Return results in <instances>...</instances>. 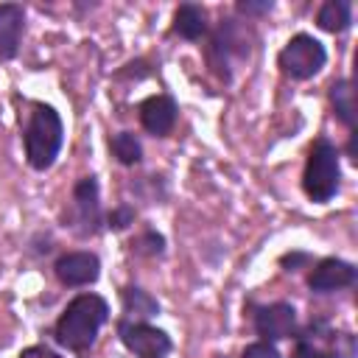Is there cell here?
Masks as SVG:
<instances>
[{
  "label": "cell",
  "instance_id": "obj_1",
  "mask_svg": "<svg viewBox=\"0 0 358 358\" xmlns=\"http://www.w3.org/2000/svg\"><path fill=\"white\" fill-rule=\"evenodd\" d=\"M106 319H109V305L103 296L78 294L67 302V308L56 319L53 336L62 347H67L73 352H84L95 344V336Z\"/></svg>",
  "mask_w": 358,
  "mask_h": 358
},
{
  "label": "cell",
  "instance_id": "obj_2",
  "mask_svg": "<svg viewBox=\"0 0 358 358\" xmlns=\"http://www.w3.org/2000/svg\"><path fill=\"white\" fill-rule=\"evenodd\" d=\"M22 143H25L28 165L34 171H48L56 162L62 143H64V126H62L59 112L48 103H34L31 117L22 131Z\"/></svg>",
  "mask_w": 358,
  "mask_h": 358
},
{
  "label": "cell",
  "instance_id": "obj_3",
  "mask_svg": "<svg viewBox=\"0 0 358 358\" xmlns=\"http://www.w3.org/2000/svg\"><path fill=\"white\" fill-rule=\"evenodd\" d=\"M338 182H341L338 151L327 137H319L308 151V162H305V173H302V190L310 201L324 204L336 196Z\"/></svg>",
  "mask_w": 358,
  "mask_h": 358
},
{
  "label": "cell",
  "instance_id": "obj_4",
  "mask_svg": "<svg viewBox=\"0 0 358 358\" xmlns=\"http://www.w3.org/2000/svg\"><path fill=\"white\" fill-rule=\"evenodd\" d=\"M327 62V50L324 45L310 36V34H296L285 42V48L277 56V64L282 67L285 76H291L294 81H308L313 78Z\"/></svg>",
  "mask_w": 358,
  "mask_h": 358
},
{
  "label": "cell",
  "instance_id": "obj_5",
  "mask_svg": "<svg viewBox=\"0 0 358 358\" xmlns=\"http://www.w3.org/2000/svg\"><path fill=\"white\" fill-rule=\"evenodd\" d=\"M232 56L246 59L249 56V42H246L243 28L235 25V20H221V25L215 28V34L210 36V45H207V62L224 81H229Z\"/></svg>",
  "mask_w": 358,
  "mask_h": 358
},
{
  "label": "cell",
  "instance_id": "obj_6",
  "mask_svg": "<svg viewBox=\"0 0 358 358\" xmlns=\"http://www.w3.org/2000/svg\"><path fill=\"white\" fill-rule=\"evenodd\" d=\"M117 336L123 341V347L137 355V358H165L171 352V336L154 324H145V322H129V319H120L117 322Z\"/></svg>",
  "mask_w": 358,
  "mask_h": 358
},
{
  "label": "cell",
  "instance_id": "obj_7",
  "mask_svg": "<svg viewBox=\"0 0 358 358\" xmlns=\"http://www.w3.org/2000/svg\"><path fill=\"white\" fill-rule=\"evenodd\" d=\"M101 196H98V179L81 176L73 187V213L64 227H73L78 235H95L101 229Z\"/></svg>",
  "mask_w": 358,
  "mask_h": 358
},
{
  "label": "cell",
  "instance_id": "obj_8",
  "mask_svg": "<svg viewBox=\"0 0 358 358\" xmlns=\"http://www.w3.org/2000/svg\"><path fill=\"white\" fill-rule=\"evenodd\" d=\"M355 344L350 333H319V324L296 341V358H352Z\"/></svg>",
  "mask_w": 358,
  "mask_h": 358
},
{
  "label": "cell",
  "instance_id": "obj_9",
  "mask_svg": "<svg viewBox=\"0 0 358 358\" xmlns=\"http://www.w3.org/2000/svg\"><path fill=\"white\" fill-rule=\"evenodd\" d=\"M53 271H56L59 282L78 288V285H90L101 277V260L95 252H64L53 263Z\"/></svg>",
  "mask_w": 358,
  "mask_h": 358
},
{
  "label": "cell",
  "instance_id": "obj_10",
  "mask_svg": "<svg viewBox=\"0 0 358 358\" xmlns=\"http://www.w3.org/2000/svg\"><path fill=\"white\" fill-rule=\"evenodd\" d=\"M255 330L257 336H263V341H280V338H291L296 330V310L288 302H274L266 305L255 313Z\"/></svg>",
  "mask_w": 358,
  "mask_h": 358
},
{
  "label": "cell",
  "instance_id": "obj_11",
  "mask_svg": "<svg viewBox=\"0 0 358 358\" xmlns=\"http://www.w3.org/2000/svg\"><path fill=\"white\" fill-rule=\"evenodd\" d=\"M352 282H355V266L347 263V260H338V257L319 260L308 274V285L316 294H330V291H338V288H350Z\"/></svg>",
  "mask_w": 358,
  "mask_h": 358
},
{
  "label": "cell",
  "instance_id": "obj_12",
  "mask_svg": "<svg viewBox=\"0 0 358 358\" xmlns=\"http://www.w3.org/2000/svg\"><path fill=\"white\" fill-rule=\"evenodd\" d=\"M176 115H179V109H176V101L171 95H151L140 103V123L154 137L171 134Z\"/></svg>",
  "mask_w": 358,
  "mask_h": 358
},
{
  "label": "cell",
  "instance_id": "obj_13",
  "mask_svg": "<svg viewBox=\"0 0 358 358\" xmlns=\"http://www.w3.org/2000/svg\"><path fill=\"white\" fill-rule=\"evenodd\" d=\"M22 28H25V11L17 3H0V59L8 62L17 56L20 50V39H22Z\"/></svg>",
  "mask_w": 358,
  "mask_h": 358
},
{
  "label": "cell",
  "instance_id": "obj_14",
  "mask_svg": "<svg viewBox=\"0 0 358 358\" xmlns=\"http://www.w3.org/2000/svg\"><path fill=\"white\" fill-rule=\"evenodd\" d=\"M173 34H179L182 39H201L207 34V14L201 6L196 3H182L176 11H173Z\"/></svg>",
  "mask_w": 358,
  "mask_h": 358
},
{
  "label": "cell",
  "instance_id": "obj_15",
  "mask_svg": "<svg viewBox=\"0 0 358 358\" xmlns=\"http://www.w3.org/2000/svg\"><path fill=\"white\" fill-rule=\"evenodd\" d=\"M120 299H123V313H126L129 322H143V319H151V316L159 313V302L148 291H143L137 285L123 288Z\"/></svg>",
  "mask_w": 358,
  "mask_h": 358
},
{
  "label": "cell",
  "instance_id": "obj_16",
  "mask_svg": "<svg viewBox=\"0 0 358 358\" xmlns=\"http://www.w3.org/2000/svg\"><path fill=\"white\" fill-rule=\"evenodd\" d=\"M352 22V6L347 0H327L322 3V8L316 11V25L322 31H330V34H338V31H347Z\"/></svg>",
  "mask_w": 358,
  "mask_h": 358
},
{
  "label": "cell",
  "instance_id": "obj_17",
  "mask_svg": "<svg viewBox=\"0 0 358 358\" xmlns=\"http://www.w3.org/2000/svg\"><path fill=\"white\" fill-rule=\"evenodd\" d=\"M330 103H333L336 117L347 129H355V90H352V84L347 78L333 81V87H330Z\"/></svg>",
  "mask_w": 358,
  "mask_h": 358
},
{
  "label": "cell",
  "instance_id": "obj_18",
  "mask_svg": "<svg viewBox=\"0 0 358 358\" xmlns=\"http://www.w3.org/2000/svg\"><path fill=\"white\" fill-rule=\"evenodd\" d=\"M109 148H112V154L117 157L120 165H137L143 159V145L131 131H117L109 140Z\"/></svg>",
  "mask_w": 358,
  "mask_h": 358
},
{
  "label": "cell",
  "instance_id": "obj_19",
  "mask_svg": "<svg viewBox=\"0 0 358 358\" xmlns=\"http://www.w3.org/2000/svg\"><path fill=\"white\" fill-rule=\"evenodd\" d=\"M131 221H134V210H131L129 204H117V207L106 215V227H109V229H126Z\"/></svg>",
  "mask_w": 358,
  "mask_h": 358
},
{
  "label": "cell",
  "instance_id": "obj_20",
  "mask_svg": "<svg viewBox=\"0 0 358 358\" xmlns=\"http://www.w3.org/2000/svg\"><path fill=\"white\" fill-rule=\"evenodd\" d=\"M241 358H280V352H277V347L271 341H255V344H249L243 350Z\"/></svg>",
  "mask_w": 358,
  "mask_h": 358
},
{
  "label": "cell",
  "instance_id": "obj_21",
  "mask_svg": "<svg viewBox=\"0 0 358 358\" xmlns=\"http://www.w3.org/2000/svg\"><path fill=\"white\" fill-rule=\"evenodd\" d=\"M137 246H140V252H145V255H159V252L165 249V241H162L159 232H145V235L137 241Z\"/></svg>",
  "mask_w": 358,
  "mask_h": 358
},
{
  "label": "cell",
  "instance_id": "obj_22",
  "mask_svg": "<svg viewBox=\"0 0 358 358\" xmlns=\"http://www.w3.org/2000/svg\"><path fill=\"white\" fill-rule=\"evenodd\" d=\"M238 11L241 14H266V11H271V0H260V3H255V0H241L238 3Z\"/></svg>",
  "mask_w": 358,
  "mask_h": 358
},
{
  "label": "cell",
  "instance_id": "obj_23",
  "mask_svg": "<svg viewBox=\"0 0 358 358\" xmlns=\"http://www.w3.org/2000/svg\"><path fill=\"white\" fill-rule=\"evenodd\" d=\"M20 358H59L56 352H50L48 347H28L20 352Z\"/></svg>",
  "mask_w": 358,
  "mask_h": 358
}]
</instances>
